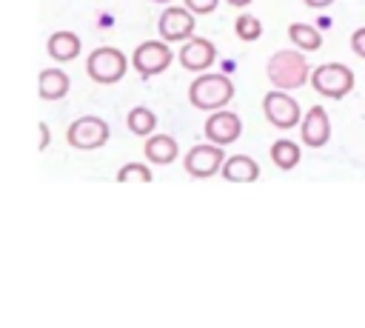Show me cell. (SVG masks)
<instances>
[{
	"instance_id": "26",
	"label": "cell",
	"mask_w": 365,
	"mask_h": 328,
	"mask_svg": "<svg viewBox=\"0 0 365 328\" xmlns=\"http://www.w3.org/2000/svg\"><path fill=\"white\" fill-rule=\"evenodd\" d=\"M225 3H228V6H234V9H245L251 0H225Z\"/></svg>"
},
{
	"instance_id": "27",
	"label": "cell",
	"mask_w": 365,
	"mask_h": 328,
	"mask_svg": "<svg viewBox=\"0 0 365 328\" xmlns=\"http://www.w3.org/2000/svg\"><path fill=\"white\" fill-rule=\"evenodd\" d=\"M154 3H171V0H154Z\"/></svg>"
},
{
	"instance_id": "8",
	"label": "cell",
	"mask_w": 365,
	"mask_h": 328,
	"mask_svg": "<svg viewBox=\"0 0 365 328\" xmlns=\"http://www.w3.org/2000/svg\"><path fill=\"white\" fill-rule=\"evenodd\" d=\"M222 160H225L222 145L211 143V145H191L188 154H185V160H182V165H185V171H188L191 177L208 180V177H214V174L220 171Z\"/></svg>"
},
{
	"instance_id": "13",
	"label": "cell",
	"mask_w": 365,
	"mask_h": 328,
	"mask_svg": "<svg viewBox=\"0 0 365 328\" xmlns=\"http://www.w3.org/2000/svg\"><path fill=\"white\" fill-rule=\"evenodd\" d=\"M143 151H145V160H148V163H154V165H168V163L177 160L180 145H177V140H174L171 134H148Z\"/></svg>"
},
{
	"instance_id": "9",
	"label": "cell",
	"mask_w": 365,
	"mask_h": 328,
	"mask_svg": "<svg viewBox=\"0 0 365 328\" xmlns=\"http://www.w3.org/2000/svg\"><path fill=\"white\" fill-rule=\"evenodd\" d=\"M157 29H160V37L165 43H182V40L194 37V14L188 9L168 6V9H163Z\"/></svg>"
},
{
	"instance_id": "23",
	"label": "cell",
	"mask_w": 365,
	"mask_h": 328,
	"mask_svg": "<svg viewBox=\"0 0 365 328\" xmlns=\"http://www.w3.org/2000/svg\"><path fill=\"white\" fill-rule=\"evenodd\" d=\"M351 48H354V54H356V57H362V60H365V26H362V29H356V31L351 34Z\"/></svg>"
},
{
	"instance_id": "21",
	"label": "cell",
	"mask_w": 365,
	"mask_h": 328,
	"mask_svg": "<svg viewBox=\"0 0 365 328\" xmlns=\"http://www.w3.org/2000/svg\"><path fill=\"white\" fill-rule=\"evenodd\" d=\"M117 183H151V168L143 163H125L117 171Z\"/></svg>"
},
{
	"instance_id": "17",
	"label": "cell",
	"mask_w": 365,
	"mask_h": 328,
	"mask_svg": "<svg viewBox=\"0 0 365 328\" xmlns=\"http://www.w3.org/2000/svg\"><path fill=\"white\" fill-rule=\"evenodd\" d=\"M288 37L299 51H317L322 46V34L317 31V26H308V23H291Z\"/></svg>"
},
{
	"instance_id": "14",
	"label": "cell",
	"mask_w": 365,
	"mask_h": 328,
	"mask_svg": "<svg viewBox=\"0 0 365 328\" xmlns=\"http://www.w3.org/2000/svg\"><path fill=\"white\" fill-rule=\"evenodd\" d=\"M220 174H222L228 183H254V180L259 177V165H257V160L248 157V154H234V157L222 160Z\"/></svg>"
},
{
	"instance_id": "7",
	"label": "cell",
	"mask_w": 365,
	"mask_h": 328,
	"mask_svg": "<svg viewBox=\"0 0 365 328\" xmlns=\"http://www.w3.org/2000/svg\"><path fill=\"white\" fill-rule=\"evenodd\" d=\"M174 60V51L168 48L165 40H145L134 48L131 54V66L137 68L140 77H154L160 71H165Z\"/></svg>"
},
{
	"instance_id": "18",
	"label": "cell",
	"mask_w": 365,
	"mask_h": 328,
	"mask_svg": "<svg viewBox=\"0 0 365 328\" xmlns=\"http://www.w3.org/2000/svg\"><path fill=\"white\" fill-rule=\"evenodd\" d=\"M299 157H302V151H299V145L294 143V140H277L274 145H271V160H274V165L279 168V171H291V168H297V163H299Z\"/></svg>"
},
{
	"instance_id": "11",
	"label": "cell",
	"mask_w": 365,
	"mask_h": 328,
	"mask_svg": "<svg viewBox=\"0 0 365 328\" xmlns=\"http://www.w3.org/2000/svg\"><path fill=\"white\" fill-rule=\"evenodd\" d=\"M299 137L308 148H322L331 140V120L322 106H311L308 114L299 120Z\"/></svg>"
},
{
	"instance_id": "1",
	"label": "cell",
	"mask_w": 365,
	"mask_h": 328,
	"mask_svg": "<svg viewBox=\"0 0 365 328\" xmlns=\"http://www.w3.org/2000/svg\"><path fill=\"white\" fill-rule=\"evenodd\" d=\"M265 74L271 80L274 88H282V91H291V88H299L308 83V60L299 48H282L277 54H271L268 66H265Z\"/></svg>"
},
{
	"instance_id": "2",
	"label": "cell",
	"mask_w": 365,
	"mask_h": 328,
	"mask_svg": "<svg viewBox=\"0 0 365 328\" xmlns=\"http://www.w3.org/2000/svg\"><path fill=\"white\" fill-rule=\"evenodd\" d=\"M234 97V83L225 74H202L188 86V100L200 111H217L225 108Z\"/></svg>"
},
{
	"instance_id": "12",
	"label": "cell",
	"mask_w": 365,
	"mask_h": 328,
	"mask_svg": "<svg viewBox=\"0 0 365 328\" xmlns=\"http://www.w3.org/2000/svg\"><path fill=\"white\" fill-rule=\"evenodd\" d=\"M177 57H180V66L185 71H205L217 60V48L205 37H188Z\"/></svg>"
},
{
	"instance_id": "4",
	"label": "cell",
	"mask_w": 365,
	"mask_h": 328,
	"mask_svg": "<svg viewBox=\"0 0 365 328\" xmlns=\"http://www.w3.org/2000/svg\"><path fill=\"white\" fill-rule=\"evenodd\" d=\"M125 68H128V60H125V54H123L120 48H114V46H100V48H94V51L88 54V63H86L88 77H91L94 83H100V86L120 83L123 74H125Z\"/></svg>"
},
{
	"instance_id": "15",
	"label": "cell",
	"mask_w": 365,
	"mask_h": 328,
	"mask_svg": "<svg viewBox=\"0 0 365 328\" xmlns=\"http://www.w3.org/2000/svg\"><path fill=\"white\" fill-rule=\"evenodd\" d=\"M68 86H71V80H68L66 71H60V68H46V71H40L37 94H40V100H60V97L68 94Z\"/></svg>"
},
{
	"instance_id": "22",
	"label": "cell",
	"mask_w": 365,
	"mask_h": 328,
	"mask_svg": "<svg viewBox=\"0 0 365 328\" xmlns=\"http://www.w3.org/2000/svg\"><path fill=\"white\" fill-rule=\"evenodd\" d=\"M182 3H185V9L191 14H211L220 0H182Z\"/></svg>"
},
{
	"instance_id": "16",
	"label": "cell",
	"mask_w": 365,
	"mask_h": 328,
	"mask_svg": "<svg viewBox=\"0 0 365 328\" xmlns=\"http://www.w3.org/2000/svg\"><path fill=\"white\" fill-rule=\"evenodd\" d=\"M48 54L57 60V63H68L80 54V37L74 31H54L48 37Z\"/></svg>"
},
{
	"instance_id": "10",
	"label": "cell",
	"mask_w": 365,
	"mask_h": 328,
	"mask_svg": "<svg viewBox=\"0 0 365 328\" xmlns=\"http://www.w3.org/2000/svg\"><path fill=\"white\" fill-rule=\"evenodd\" d=\"M202 131H205V140H208V143L228 145V143L240 140V134H242V120H240L234 111H228V108H217V111H211V117L205 120Z\"/></svg>"
},
{
	"instance_id": "25",
	"label": "cell",
	"mask_w": 365,
	"mask_h": 328,
	"mask_svg": "<svg viewBox=\"0 0 365 328\" xmlns=\"http://www.w3.org/2000/svg\"><path fill=\"white\" fill-rule=\"evenodd\" d=\"M48 145V128L40 123V148H46Z\"/></svg>"
},
{
	"instance_id": "5",
	"label": "cell",
	"mask_w": 365,
	"mask_h": 328,
	"mask_svg": "<svg viewBox=\"0 0 365 328\" xmlns=\"http://www.w3.org/2000/svg\"><path fill=\"white\" fill-rule=\"evenodd\" d=\"M262 114H265V120H268L274 128H282V131L299 125V120H302L299 103H297L288 91H282V88H271V91L262 97Z\"/></svg>"
},
{
	"instance_id": "20",
	"label": "cell",
	"mask_w": 365,
	"mask_h": 328,
	"mask_svg": "<svg viewBox=\"0 0 365 328\" xmlns=\"http://www.w3.org/2000/svg\"><path fill=\"white\" fill-rule=\"evenodd\" d=\"M234 31H237L240 40L251 43V40H257V37L262 34V23H259V17H254V14H240L237 23H234Z\"/></svg>"
},
{
	"instance_id": "6",
	"label": "cell",
	"mask_w": 365,
	"mask_h": 328,
	"mask_svg": "<svg viewBox=\"0 0 365 328\" xmlns=\"http://www.w3.org/2000/svg\"><path fill=\"white\" fill-rule=\"evenodd\" d=\"M66 143L71 148H80V151H94V148H103L108 143V123L100 120V117H77L68 128H66Z\"/></svg>"
},
{
	"instance_id": "19",
	"label": "cell",
	"mask_w": 365,
	"mask_h": 328,
	"mask_svg": "<svg viewBox=\"0 0 365 328\" xmlns=\"http://www.w3.org/2000/svg\"><path fill=\"white\" fill-rule=\"evenodd\" d=\"M125 123H128V131H131V134L148 137V134H154V128H157V114H154L151 108H145V106H134V108L128 111Z\"/></svg>"
},
{
	"instance_id": "3",
	"label": "cell",
	"mask_w": 365,
	"mask_h": 328,
	"mask_svg": "<svg viewBox=\"0 0 365 328\" xmlns=\"http://www.w3.org/2000/svg\"><path fill=\"white\" fill-rule=\"evenodd\" d=\"M308 80L314 91L328 100H342L354 88V71L345 63H322L308 74Z\"/></svg>"
},
{
	"instance_id": "24",
	"label": "cell",
	"mask_w": 365,
	"mask_h": 328,
	"mask_svg": "<svg viewBox=\"0 0 365 328\" xmlns=\"http://www.w3.org/2000/svg\"><path fill=\"white\" fill-rule=\"evenodd\" d=\"M302 3H305L308 9H328L334 0H302Z\"/></svg>"
}]
</instances>
